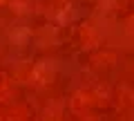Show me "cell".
Instances as JSON below:
<instances>
[{"label":"cell","mask_w":134,"mask_h":121,"mask_svg":"<svg viewBox=\"0 0 134 121\" xmlns=\"http://www.w3.org/2000/svg\"><path fill=\"white\" fill-rule=\"evenodd\" d=\"M0 2H2V0H0Z\"/></svg>","instance_id":"obj_1"}]
</instances>
